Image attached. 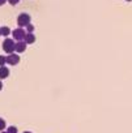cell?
Listing matches in <instances>:
<instances>
[{"label": "cell", "mask_w": 132, "mask_h": 133, "mask_svg": "<svg viewBox=\"0 0 132 133\" xmlns=\"http://www.w3.org/2000/svg\"><path fill=\"white\" fill-rule=\"evenodd\" d=\"M0 37H2V33H0Z\"/></svg>", "instance_id": "obj_19"}, {"label": "cell", "mask_w": 132, "mask_h": 133, "mask_svg": "<svg viewBox=\"0 0 132 133\" xmlns=\"http://www.w3.org/2000/svg\"><path fill=\"white\" fill-rule=\"evenodd\" d=\"M0 33H2V35L7 37V35H9V33H11V29H9L8 26H3V28H0Z\"/></svg>", "instance_id": "obj_8"}, {"label": "cell", "mask_w": 132, "mask_h": 133, "mask_svg": "<svg viewBox=\"0 0 132 133\" xmlns=\"http://www.w3.org/2000/svg\"><path fill=\"white\" fill-rule=\"evenodd\" d=\"M26 31H28V33H33V31H34V26H33L32 24H29V25L26 26Z\"/></svg>", "instance_id": "obj_11"}, {"label": "cell", "mask_w": 132, "mask_h": 133, "mask_svg": "<svg viewBox=\"0 0 132 133\" xmlns=\"http://www.w3.org/2000/svg\"><path fill=\"white\" fill-rule=\"evenodd\" d=\"M5 127H7V123H5V120L0 117V132H2V130H4V128H5Z\"/></svg>", "instance_id": "obj_10"}, {"label": "cell", "mask_w": 132, "mask_h": 133, "mask_svg": "<svg viewBox=\"0 0 132 133\" xmlns=\"http://www.w3.org/2000/svg\"><path fill=\"white\" fill-rule=\"evenodd\" d=\"M12 35H13V39H16L17 42H20V41H24L25 39L26 33H25V30L22 28H18V29H15L12 31Z\"/></svg>", "instance_id": "obj_3"}, {"label": "cell", "mask_w": 132, "mask_h": 133, "mask_svg": "<svg viewBox=\"0 0 132 133\" xmlns=\"http://www.w3.org/2000/svg\"><path fill=\"white\" fill-rule=\"evenodd\" d=\"M24 41L26 42V44H33V43L35 42V35H34L33 33H26Z\"/></svg>", "instance_id": "obj_6"}, {"label": "cell", "mask_w": 132, "mask_h": 133, "mask_svg": "<svg viewBox=\"0 0 132 133\" xmlns=\"http://www.w3.org/2000/svg\"><path fill=\"white\" fill-rule=\"evenodd\" d=\"M7 132H8V133H17V128H16V127H9Z\"/></svg>", "instance_id": "obj_12"}, {"label": "cell", "mask_w": 132, "mask_h": 133, "mask_svg": "<svg viewBox=\"0 0 132 133\" xmlns=\"http://www.w3.org/2000/svg\"><path fill=\"white\" fill-rule=\"evenodd\" d=\"M18 2H20V0H8V3L11 5H16V4H18Z\"/></svg>", "instance_id": "obj_13"}, {"label": "cell", "mask_w": 132, "mask_h": 133, "mask_svg": "<svg viewBox=\"0 0 132 133\" xmlns=\"http://www.w3.org/2000/svg\"><path fill=\"white\" fill-rule=\"evenodd\" d=\"M9 76V69L7 68V66L4 65V66H0V78H7Z\"/></svg>", "instance_id": "obj_7"}, {"label": "cell", "mask_w": 132, "mask_h": 133, "mask_svg": "<svg viewBox=\"0 0 132 133\" xmlns=\"http://www.w3.org/2000/svg\"><path fill=\"white\" fill-rule=\"evenodd\" d=\"M7 64V57L4 55H0V66H4Z\"/></svg>", "instance_id": "obj_9"}, {"label": "cell", "mask_w": 132, "mask_h": 133, "mask_svg": "<svg viewBox=\"0 0 132 133\" xmlns=\"http://www.w3.org/2000/svg\"><path fill=\"white\" fill-rule=\"evenodd\" d=\"M24 133H32V132H24Z\"/></svg>", "instance_id": "obj_18"}, {"label": "cell", "mask_w": 132, "mask_h": 133, "mask_svg": "<svg viewBox=\"0 0 132 133\" xmlns=\"http://www.w3.org/2000/svg\"><path fill=\"white\" fill-rule=\"evenodd\" d=\"M7 63L9 64V65H17L18 63H20V56L17 55V54H9L8 56H7Z\"/></svg>", "instance_id": "obj_4"}, {"label": "cell", "mask_w": 132, "mask_h": 133, "mask_svg": "<svg viewBox=\"0 0 132 133\" xmlns=\"http://www.w3.org/2000/svg\"><path fill=\"white\" fill-rule=\"evenodd\" d=\"M125 2H132V0H125Z\"/></svg>", "instance_id": "obj_17"}, {"label": "cell", "mask_w": 132, "mask_h": 133, "mask_svg": "<svg viewBox=\"0 0 132 133\" xmlns=\"http://www.w3.org/2000/svg\"><path fill=\"white\" fill-rule=\"evenodd\" d=\"M29 24H30V16L28 13H21L17 17V25H18V28H25Z\"/></svg>", "instance_id": "obj_2"}, {"label": "cell", "mask_w": 132, "mask_h": 133, "mask_svg": "<svg viewBox=\"0 0 132 133\" xmlns=\"http://www.w3.org/2000/svg\"><path fill=\"white\" fill-rule=\"evenodd\" d=\"M26 42L25 41H20V42H16V47H15V50H16V52H25V50H26Z\"/></svg>", "instance_id": "obj_5"}, {"label": "cell", "mask_w": 132, "mask_h": 133, "mask_svg": "<svg viewBox=\"0 0 132 133\" xmlns=\"http://www.w3.org/2000/svg\"><path fill=\"white\" fill-rule=\"evenodd\" d=\"M7 2H8V0H0V7H2V5H4Z\"/></svg>", "instance_id": "obj_14"}, {"label": "cell", "mask_w": 132, "mask_h": 133, "mask_svg": "<svg viewBox=\"0 0 132 133\" xmlns=\"http://www.w3.org/2000/svg\"><path fill=\"white\" fill-rule=\"evenodd\" d=\"M15 47H16L15 41H12V39H9V38L4 39V42H3V50H4V52H7V54H13Z\"/></svg>", "instance_id": "obj_1"}, {"label": "cell", "mask_w": 132, "mask_h": 133, "mask_svg": "<svg viewBox=\"0 0 132 133\" xmlns=\"http://www.w3.org/2000/svg\"><path fill=\"white\" fill-rule=\"evenodd\" d=\"M3 89V84H2V81H0V90Z\"/></svg>", "instance_id": "obj_15"}, {"label": "cell", "mask_w": 132, "mask_h": 133, "mask_svg": "<svg viewBox=\"0 0 132 133\" xmlns=\"http://www.w3.org/2000/svg\"><path fill=\"white\" fill-rule=\"evenodd\" d=\"M0 133H8V132H3V130H2V132H0Z\"/></svg>", "instance_id": "obj_16"}]
</instances>
